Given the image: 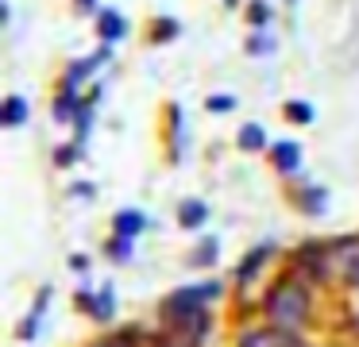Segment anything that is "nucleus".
<instances>
[{
    "label": "nucleus",
    "instance_id": "f8f14e48",
    "mask_svg": "<svg viewBox=\"0 0 359 347\" xmlns=\"http://www.w3.org/2000/svg\"><path fill=\"white\" fill-rule=\"evenodd\" d=\"M174 35H178V23H174V20H158V27L151 23V39H155V43H163V39H174Z\"/></svg>",
    "mask_w": 359,
    "mask_h": 347
},
{
    "label": "nucleus",
    "instance_id": "0eeeda50",
    "mask_svg": "<svg viewBox=\"0 0 359 347\" xmlns=\"http://www.w3.org/2000/svg\"><path fill=\"white\" fill-rule=\"evenodd\" d=\"M97 35H101L104 43H116V39L124 35V15L120 12H101L97 15Z\"/></svg>",
    "mask_w": 359,
    "mask_h": 347
},
{
    "label": "nucleus",
    "instance_id": "1a4fd4ad",
    "mask_svg": "<svg viewBox=\"0 0 359 347\" xmlns=\"http://www.w3.org/2000/svg\"><path fill=\"white\" fill-rule=\"evenodd\" d=\"M240 147H243V151H263V147H266L263 128H259V123H243V128H240Z\"/></svg>",
    "mask_w": 359,
    "mask_h": 347
},
{
    "label": "nucleus",
    "instance_id": "ddd939ff",
    "mask_svg": "<svg viewBox=\"0 0 359 347\" xmlns=\"http://www.w3.org/2000/svg\"><path fill=\"white\" fill-rule=\"evenodd\" d=\"M205 104H209V112H232V108H236V97H228V93H220V97H217V93H212Z\"/></svg>",
    "mask_w": 359,
    "mask_h": 347
},
{
    "label": "nucleus",
    "instance_id": "9d476101",
    "mask_svg": "<svg viewBox=\"0 0 359 347\" xmlns=\"http://www.w3.org/2000/svg\"><path fill=\"white\" fill-rule=\"evenodd\" d=\"M286 120L290 123H313V104H305V100H286Z\"/></svg>",
    "mask_w": 359,
    "mask_h": 347
},
{
    "label": "nucleus",
    "instance_id": "39448f33",
    "mask_svg": "<svg viewBox=\"0 0 359 347\" xmlns=\"http://www.w3.org/2000/svg\"><path fill=\"white\" fill-rule=\"evenodd\" d=\"M271 154H274V166H278L282 174H294V170L302 166V147L297 143H278Z\"/></svg>",
    "mask_w": 359,
    "mask_h": 347
},
{
    "label": "nucleus",
    "instance_id": "423d86ee",
    "mask_svg": "<svg viewBox=\"0 0 359 347\" xmlns=\"http://www.w3.org/2000/svg\"><path fill=\"white\" fill-rule=\"evenodd\" d=\"M27 112H32V108H27L24 97H8L4 108H0V123H4V128H20V123L27 120Z\"/></svg>",
    "mask_w": 359,
    "mask_h": 347
},
{
    "label": "nucleus",
    "instance_id": "f257e3e1",
    "mask_svg": "<svg viewBox=\"0 0 359 347\" xmlns=\"http://www.w3.org/2000/svg\"><path fill=\"white\" fill-rule=\"evenodd\" d=\"M266 308V320L274 324V328H286V332H297L305 328V320H309V293H305V285L297 282H278L271 293H266L263 301Z\"/></svg>",
    "mask_w": 359,
    "mask_h": 347
},
{
    "label": "nucleus",
    "instance_id": "f3484780",
    "mask_svg": "<svg viewBox=\"0 0 359 347\" xmlns=\"http://www.w3.org/2000/svg\"><path fill=\"white\" fill-rule=\"evenodd\" d=\"M248 50H251V54H266V50H271V39L255 35V39H251V46H248Z\"/></svg>",
    "mask_w": 359,
    "mask_h": 347
},
{
    "label": "nucleus",
    "instance_id": "dca6fc26",
    "mask_svg": "<svg viewBox=\"0 0 359 347\" xmlns=\"http://www.w3.org/2000/svg\"><path fill=\"white\" fill-rule=\"evenodd\" d=\"M93 347H135V339L132 336H109V339H101V343H93Z\"/></svg>",
    "mask_w": 359,
    "mask_h": 347
},
{
    "label": "nucleus",
    "instance_id": "4468645a",
    "mask_svg": "<svg viewBox=\"0 0 359 347\" xmlns=\"http://www.w3.org/2000/svg\"><path fill=\"white\" fill-rule=\"evenodd\" d=\"M248 15H251V23H266V15H271V8H266L263 0H251Z\"/></svg>",
    "mask_w": 359,
    "mask_h": 347
},
{
    "label": "nucleus",
    "instance_id": "2eb2a0df",
    "mask_svg": "<svg viewBox=\"0 0 359 347\" xmlns=\"http://www.w3.org/2000/svg\"><path fill=\"white\" fill-rule=\"evenodd\" d=\"M263 254H266V251H255V254H251V262H243V266H240V282H248V278L255 274L259 262H263Z\"/></svg>",
    "mask_w": 359,
    "mask_h": 347
},
{
    "label": "nucleus",
    "instance_id": "20e7f679",
    "mask_svg": "<svg viewBox=\"0 0 359 347\" xmlns=\"http://www.w3.org/2000/svg\"><path fill=\"white\" fill-rule=\"evenodd\" d=\"M201 328H186V324H163V336L155 339V347H197Z\"/></svg>",
    "mask_w": 359,
    "mask_h": 347
},
{
    "label": "nucleus",
    "instance_id": "6e6552de",
    "mask_svg": "<svg viewBox=\"0 0 359 347\" xmlns=\"http://www.w3.org/2000/svg\"><path fill=\"white\" fill-rule=\"evenodd\" d=\"M209 216V208L201 205V200H186V205L178 208V220H182V228H197V224Z\"/></svg>",
    "mask_w": 359,
    "mask_h": 347
},
{
    "label": "nucleus",
    "instance_id": "9b49d317",
    "mask_svg": "<svg viewBox=\"0 0 359 347\" xmlns=\"http://www.w3.org/2000/svg\"><path fill=\"white\" fill-rule=\"evenodd\" d=\"M140 228H143V216L140 212H120L116 216V231H120V236H135Z\"/></svg>",
    "mask_w": 359,
    "mask_h": 347
},
{
    "label": "nucleus",
    "instance_id": "f03ea898",
    "mask_svg": "<svg viewBox=\"0 0 359 347\" xmlns=\"http://www.w3.org/2000/svg\"><path fill=\"white\" fill-rule=\"evenodd\" d=\"M328 266H332L348 285H359V236H351V239H344V243H336V247H332V259H328Z\"/></svg>",
    "mask_w": 359,
    "mask_h": 347
},
{
    "label": "nucleus",
    "instance_id": "7ed1b4c3",
    "mask_svg": "<svg viewBox=\"0 0 359 347\" xmlns=\"http://www.w3.org/2000/svg\"><path fill=\"white\" fill-rule=\"evenodd\" d=\"M236 347H297V336H294V332H286V328L266 324V328L243 332V336L236 339Z\"/></svg>",
    "mask_w": 359,
    "mask_h": 347
}]
</instances>
